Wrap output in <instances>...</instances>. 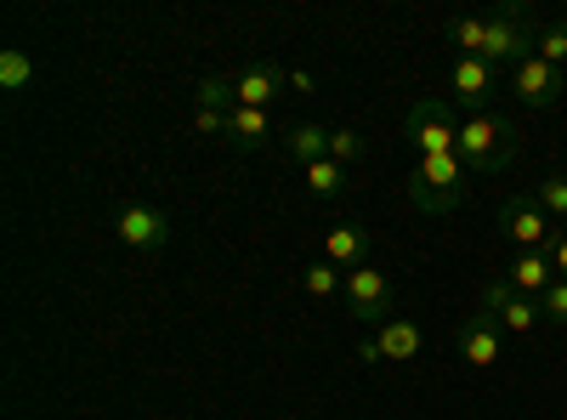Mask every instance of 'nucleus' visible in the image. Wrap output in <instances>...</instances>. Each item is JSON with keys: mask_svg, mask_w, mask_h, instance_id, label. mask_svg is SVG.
<instances>
[{"mask_svg": "<svg viewBox=\"0 0 567 420\" xmlns=\"http://www.w3.org/2000/svg\"><path fill=\"white\" fill-rule=\"evenodd\" d=\"M511 91H516V103H528V109H556L561 91H567V69H556L545 58H528V63L511 69Z\"/></svg>", "mask_w": 567, "mask_h": 420, "instance_id": "nucleus-11", "label": "nucleus"}, {"mask_svg": "<svg viewBox=\"0 0 567 420\" xmlns=\"http://www.w3.org/2000/svg\"><path fill=\"white\" fill-rule=\"evenodd\" d=\"M499 227H505V239H511L516 250H545V245L556 239V222L534 205V194H511V199L499 205Z\"/></svg>", "mask_w": 567, "mask_h": 420, "instance_id": "nucleus-8", "label": "nucleus"}, {"mask_svg": "<svg viewBox=\"0 0 567 420\" xmlns=\"http://www.w3.org/2000/svg\"><path fill=\"white\" fill-rule=\"evenodd\" d=\"M528 194H534V205H539L556 227H567V171H545Z\"/></svg>", "mask_w": 567, "mask_h": 420, "instance_id": "nucleus-19", "label": "nucleus"}, {"mask_svg": "<svg viewBox=\"0 0 567 420\" xmlns=\"http://www.w3.org/2000/svg\"><path fill=\"white\" fill-rule=\"evenodd\" d=\"M227 143L233 148H267L272 143V120H267V109H233L227 114Z\"/></svg>", "mask_w": 567, "mask_h": 420, "instance_id": "nucleus-17", "label": "nucleus"}, {"mask_svg": "<svg viewBox=\"0 0 567 420\" xmlns=\"http://www.w3.org/2000/svg\"><path fill=\"white\" fill-rule=\"evenodd\" d=\"M29 80H34V58L18 52V45H7V52H0V85H7V91H23Z\"/></svg>", "mask_w": 567, "mask_h": 420, "instance_id": "nucleus-24", "label": "nucleus"}, {"mask_svg": "<svg viewBox=\"0 0 567 420\" xmlns=\"http://www.w3.org/2000/svg\"><path fill=\"white\" fill-rule=\"evenodd\" d=\"M534 58H545V63L567 69V23H550V29H539V40H534Z\"/></svg>", "mask_w": 567, "mask_h": 420, "instance_id": "nucleus-25", "label": "nucleus"}, {"mask_svg": "<svg viewBox=\"0 0 567 420\" xmlns=\"http://www.w3.org/2000/svg\"><path fill=\"white\" fill-rule=\"evenodd\" d=\"M403 136H409L414 160H425V154H454V148H460V109H454L449 98H420V103L403 114Z\"/></svg>", "mask_w": 567, "mask_h": 420, "instance_id": "nucleus-3", "label": "nucleus"}, {"mask_svg": "<svg viewBox=\"0 0 567 420\" xmlns=\"http://www.w3.org/2000/svg\"><path fill=\"white\" fill-rule=\"evenodd\" d=\"M301 285H307L312 301H329V296H341V290H347V273H341L336 262H312V267L301 273Z\"/></svg>", "mask_w": 567, "mask_h": 420, "instance_id": "nucleus-21", "label": "nucleus"}, {"mask_svg": "<svg viewBox=\"0 0 567 420\" xmlns=\"http://www.w3.org/2000/svg\"><path fill=\"white\" fill-rule=\"evenodd\" d=\"M341 296H347L352 324H363V330H381L386 318H398V296L386 285V273H374V267H352Z\"/></svg>", "mask_w": 567, "mask_h": 420, "instance_id": "nucleus-6", "label": "nucleus"}, {"mask_svg": "<svg viewBox=\"0 0 567 420\" xmlns=\"http://www.w3.org/2000/svg\"><path fill=\"white\" fill-rule=\"evenodd\" d=\"M454 352H460L471 369H494V363L505 358V330H499L488 313H477V318H465L460 330H454Z\"/></svg>", "mask_w": 567, "mask_h": 420, "instance_id": "nucleus-12", "label": "nucleus"}, {"mask_svg": "<svg viewBox=\"0 0 567 420\" xmlns=\"http://www.w3.org/2000/svg\"><path fill=\"white\" fill-rule=\"evenodd\" d=\"M499 278H505V285L516 290V296H545L550 285H556V267H550V256L545 250H516L505 267H499Z\"/></svg>", "mask_w": 567, "mask_h": 420, "instance_id": "nucleus-14", "label": "nucleus"}, {"mask_svg": "<svg viewBox=\"0 0 567 420\" xmlns=\"http://www.w3.org/2000/svg\"><path fill=\"white\" fill-rule=\"evenodd\" d=\"M425 352V336H420V324L414 318H386L381 330H369L358 358L363 363H414Z\"/></svg>", "mask_w": 567, "mask_h": 420, "instance_id": "nucleus-7", "label": "nucleus"}, {"mask_svg": "<svg viewBox=\"0 0 567 420\" xmlns=\"http://www.w3.org/2000/svg\"><path fill=\"white\" fill-rule=\"evenodd\" d=\"M516 148H523V136H516V125L505 114H460V165L471 171V182L477 176H505Z\"/></svg>", "mask_w": 567, "mask_h": 420, "instance_id": "nucleus-1", "label": "nucleus"}, {"mask_svg": "<svg viewBox=\"0 0 567 420\" xmlns=\"http://www.w3.org/2000/svg\"><path fill=\"white\" fill-rule=\"evenodd\" d=\"M114 233H120V245L136 250V256H159L171 245V216L154 205V199H125L114 211Z\"/></svg>", "mask_w": 567, "mask_h": 420, "instance_id": "nucleus-5", "label": "nucleus"}, {"mask_svg": "<svg viewBox=\"0 0 567 420\" xmlns=\"http://www.w3.org/2000/svg\"><path fill=\"white\" fill-rule=\"evenodd\" d=\"M465 188H471V171L460 165V154H425V160H414V171H409V199H414V211H425V216L460 211V205H465Z\"/></svg>", "mask_w": 567, "mask_h": 420, "instance_id": "nucleus-2", "label": "nucleus"}, {"mask_svg": "<svg viewBox=\"0 0 567 420\" xmlns=\"http://www.w3.org/2000/svg\"><path fill=\"white\" fill-rule=\"evenodd\" d=\"M545 256H550V267H556V278H567V227H556V239L545 245Z\"/></svg>", "mask_w": 567, "mask_h": 420, "instance_id": "nucleus-28", "label": "nucleus"}, {"mask_svg": "<svg viewBox=\"0 0 567 420\" xmlns=\"http://www.w3.org/2000/svg\"><path fill=\"white\" fill-rule=\"evenodd\" d=\"M284 85H290V69L278 63H245L233 74V103L239 109H272L284 98Z\"/></svg>", "mask_w": 567, "mask_h": 420, "instance_id": "nucleus-13", "label": "nucleus"}, {"mask_svg": "<svg viewBox=\"0 0 567 420\" xmlns=\"http://www.w3.org/2000/svg\"><path fill=\"white\" fill-rule=\"evenodd\" d=\"M194 131H199V136H227V114H210V109H194Z\"/></svg>", "mask_w": 567, "mask_h": 420, "instance_id": "nucleus-27", "label": "nucleus"}, {"mask_svg": "<svg viewBox=\"0 0 567 420\" xmlns=\"http://www.w3.org/2000/svg\"><path fill=\"white\" fill-rule=\"evenodd\" d=\"M369 154V143H363V131H352V125H341V131H329V160H336V165H358Z\"/></svg>", "mask_w": 567, "mask_h": 420, "instance_id": "nucleus-23", "label": "nucleus"}, {"mask_svg": "<svg viewBox=\"0 0 567 420\" xmlns=\"http://www.w3.org/2000/svg\"><path fill=\"white\" fill-rule=\"evenodd\" d=\"M483 313L499 324L505 336H528L534 324L545 318V313H539V301H534V296H516V290L505 285V278H499V273H494L488 285H483Z\"/></svg>", "mask_w": 567, "mask_h": 420, "instance_id": "nucleus-10", "label": "nucleus"}, {"mask_svg": "<svg viewBox=\"0 0 567 420\" xmlns=\"http://www.w3.org/2000/svg\"><path fill=\"white\" fill-rule=\"evenodd\" d=\"M347 188H352V171H347V165H336V160L307 165V194H312V199H341Z\"/></svg>", "mask_w": 567, "mask_h": 420, "instance_id": "nucleus-20", "label": "nucleus"}, {"mask_svg": "<svg viewBox=\"0 0 567 420\" xmlns=\"http://www.w3.org/2000/svg\"><path fill=\"white\" fill-rule=\"evenodd\" d=\"M278 143H284V154H290L301 171H307V165H318V160H329V131H323V125H312V120L290 125V131L278 136Z\"/></svg>", "mask_w": 567, "mask_h": 420, "instance_id": "nucleus-16", "label": "nucleus"}, {"mask_svg": "<svg viewBox=\"0 0 567 420\" xmlns=\"http://www.w3.org/2000/svg\"><path fill=\"white\" fill-rule=\"evenodd\" d=\"M534 23H528V7L523 0H505V7L488 12V45H483V63L494 69H516L534 58Z\"/></svg>", "mask_w": 567, "mask_h": 420, "instance_id": "nucleus-4", "label": "nucleus"}, {"mask_svg": "<svg viewBox=\"0 0 567 420\" xmlns=\"http://www.w3.org/2000/svg\"><path fill=\"white\" fill-rule=\"evenodd\" d=\"M443 45H454V58H483L488 18H454V23L443 29Z\"/></svg>", "mask_w": 567, "mask_h": 420, "instance_id": "nucleus-18", "label": "nucleus"}, {"mask_svg": "<svg viewBox=\"0 0 567 420\" xmlns=\"http://www.w3.org/2000/svg\"><path fill=\"white\" fill-rule=\"evenodd\" d=\"M494 80H499L494 63H483V58H454V69H449V103H454L460 114H488Z\"/></svg>", "mask_w": 567, "mask_h": 420, "instance_id": "nucleus-9", "label": "nucleus"}, {"mask_svg": "<svg viewBox=\"0 0 567 420\" xmlns=\"http://www.w3.org/2000/svg\"><path fill=\"white\" fill-rule=\"evenodd\" d=\"M539 313L545 324H556V330H567V278H556V285L539 296Z\"/></svg>", "mask_w": 567, "mask_h": 420, "instance_id": "nucleus-26", "label": "nucleus"}, {"mask_svg": "<svg viewBox=\"0 0 567 420\" xmlns=\"http://www.w3.org/2000/svg\"><path fill=\"white\" fill-rule=\"evenodd\" d=\"M194 103L210 109V114H233L239 103H233V74H205L199 91H194Z\"/></svg>", "mask_w": 567, "mask_h": 420, "instance_id": "nucleus-22", "label": "nucleus"}, {"mask_svg": "<svg viewBox=\"0 0 567 420\" xmlns=\"http://www.w3.org/2000/svg\"><path fill=\"white\" fill-rule=\"evenodd\" d=\"M323 262H336L341 273L369 267V227L363 222H336L323 233Z\"/></svg>", "mask_w": 567, "mask_h": 420, "instance_id": "nucleus-15", "label": "nucleus"}]
</instances>
